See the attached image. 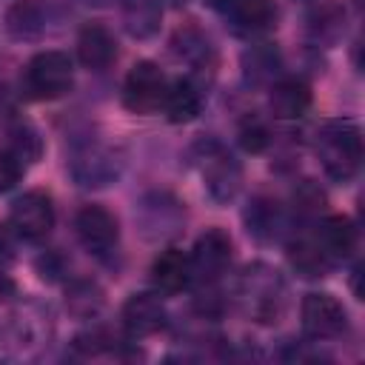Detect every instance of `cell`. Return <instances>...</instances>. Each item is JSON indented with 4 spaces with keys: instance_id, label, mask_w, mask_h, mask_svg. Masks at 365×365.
Segmentation results:
<instances>
[{
    "instance_id": "4316f807",
    "label": "cell",
    "mask_w": 365,
    "mask_h": 365,
    "mask_svg": "<svg viewBox=\"0 0 365 365\" xmlns=\"http://www.w3.org/2000/svg\"><path fill=\"white\" fill-rule=\"evenodd\" d=\"M325 205H328V197L325 191L314 182V180H302L294 191V205H291V214L305 222V225H314L322 214H325Z\"/></svg>"
},
{
    "instance_id": "83f0119b",
    "label": "cell",
    "mask_w": 365,
    "mask_h": 365,
    "mask_svg": "<svg viewBox=\"0 0 365 365\" xmlns=\"http://www.w3.org/2000/svg\"><path fill=\"white\" fill-rule=\"evenodd\" d=\"M6 29L17 40H34L43 31V14L31 0H20L6 11Z\"/></svg>"
},
{
    "instance_id": "5bb4252c",
    "label": "cell",
    "mask_w": 365,
    "mask_h": 365,
    "mask_svg": "<svg viewBox=\"0 0 365 365\" xmlns=\"http://www.w3.org/2000/svg\"><path fill=\"white\" fill-rule=\"evenodd\" d=\"M319 248L325 251V257L336 265V262H345L354 257L356 251V225L351 217L345 214H328V217H319L314 225H311Z\"/></svg>"
},
{
    "instance_id": "2e32d148",
    "label": "cell",
    "mask_w": 365,
    "mask_h": 365,
    "mask_svg": "<svg viewBox=\"0 0 365 365\" xmlns=\"http://www.w3.org/2000/svg\"><path fill=\"white\" fill-rule=\"evenodd\" d=\"M208 83L188 74V77H180V80H171L168 83V94H165V103H163V111L171 123H191L197 120V114L202 111V103H205V91Z\"/></svg>"
},
{
    "instance_id": "d6986e66",
    "label": "cell",
    "mask_w": 365,
    "mask_h": 365,
    "mask_svg": "<svg viewBox=\"0 0 365 365\" xmlns=\"http://www.w3.org/2000/svg\"><path fill=\"white\" fill-rule=\"evenodd\" d=\"M151 285L157 294H180L191 285V262L188 251L182 248H165L151 262Z\"/></svg>"
},
{
    "instance_id": "277c9868",
    "label": "cell",
    "mask_w": 365,
    "mask_h": 365,
    "mask_svg": "<svg viewBox=\"0 0 365 365\" xmlns=\"http://www.w3.org/2000/svg\"><path fill=\"white\" fill-rule=\"evenodd\" d=\"M191 160L202 177V185L208 191V197L220 205H228L242 185V165L240 160L214 137L200 140L191 148Z\"/></svg>"
},
{
    "instance_id": "cb8c5ba5",
    "label": "cell",
    "mask_w": 365,
    "mask_h": 365,
    "mask_svg": "<svg viewBox=\"0 0 365 365\" xmlns=\"http://www.w3.org/2000/svg\"><path fill=\"white\" fill-rule=\"evenodd\" d=\"M282 74V54L271 43H257L242 51V80L245 86H271Z\"/></svg>"
},
{
    "instance_id": "ffe728a7",
    "label": "cell",
    "mask_w": 365,
    "mask_h": 365,
    "mask_svg": "<svg viewBox=\"0 0 365 365\" xmlns=\"http://www.w3.org/2000/svg\"><path fill=\"white\" fill-rule=\"evenodd\" d=\"M228 17L237 34L242 37H259L277 29L279 9L274 0H231Z\"/></svg>"
},
{
    "instance_id": "7402d4cb",
    "label": "cell",
    "mask_w": 365,
    "mask_h": 365,
    "mask_svg": "<svg viewBox=\"0 0 365 365\" xmlns=\"http://www.w3.org/2000/svg\"><path fill=\"white\" fill-rule=\"evenodd\" d=\"M0 154L14 160L26 171L29 165H34L43 157V140L34 125L14 120V123L3 125V131H0Z\"/></svg>"
},
{
    "instance_id": "30bf717a",
    "label": "cell",
    "mask_w": 365,
    "mask_h": 365,
    "mask_svg": "<svg viewBox=\"0 0 365 365\" xmlns=\"http://www.w3.org/2000/svg\"><path fill=\"white\" fill-rule=\"evenodd\" d=\"M9 228L26 242H43L54 228V202L46 191H23L9 208Z\"/></svg>"
},
{
    "instance_id": "52a82bcc",
    "label": "cell",
    "mask_w": 365,
    "mask_h": 365,
    "mask_svg": "<svg viewBox=\"0 0 365 365\" xmlns=\"http://www.w3.org/2000/svg\"><path fill=\"white\" fill-rule=\"evenodd\" d=\"M168 83L171 80L154 60H137L123 80V106L131 114H157L163 111Z\"/></svg>"
},
{
    "instance_id": "9c48e42d",
    "label": "cell",
    "mask_w": 365,
    "mask_h": 365,
    "mask_svg": "<svg viewBox=\"0 0 365 365\" xmlns=\"http://www.w3.org/2000/svg\"><path fill=\"white\" fill-rule=\"evenodd\" d=\"M299 322H302V334L308 339L328 342L348 331V311L334 294L311 291L299 302Z\"/></svg>"
},
{
    "instance_id": "9a60e30c",
    "label": "cell",
    "mask_w": 365,
    "mask_h": 365,
    "mask_svg": "<svg viewBox=\"0 0 365 365\" xmlns=\"http://www.w3.org/2000/svg\"><path fill=\"white\" fill-rule=\"evenodd\" d=\"M288 251V262H291V268L299 274V277H305V279H322V277H328L331 274V268H334V262L325 257V251L319 248V242H317V237H314V231H311V225H305L302 231H294L291 237H288V245H285Z\"/></svg>"
},
{
    "instance_id": "4dcf8cb0",
    "label": "cell",
    "mask_w": 365,
    "mask_h": 365,
    "mask_svg": "<svg viewBox=\"0 0 365 365\" xmlns=\"http://www.w3.org/2000/svg\"><path fill=\"white\" fill-rule=\"evenodd\" d=\"M205 6H211V9H228L231 6V0H202Z\"/></svg>"
},
{
    "instance_id": "4fadbf2b",
    "label": "cell",
    "mask_w": 365,
    "mask_h": 365,
    "mask_svg": "<svg viewBox=\"0 0 365 365\" xmlns=\"http://www.w3.org/2000/svg\"><path fill=\"white\" fill-rule=\"evenodd\" d=\"M242 225L257 242H277L291 231V217L279 205V200L268 194H257L242 208Z\"/></svg>"
},
{
    "instance_id": "44dd1931",
    "label": "cell",
    "mask_w": 365,
    "mask_h": 365,
    "mask_svg": "<svg viewBox=\"0 0 365 365\" xmlns=\"http://www.w3.org/2000/svg\"><path fill=\"white\" fill-rule=\"evenodd\" d=\"M171 51L185 60L191 68H194V77L202 80V74H214V66H217V51H214V43L208 40L205 31H200L197 26H185V29H177V34L171 37Z\"/></svg>"
},
{
    "instance_id": "7c38bea8",
    "label": "cell",
    "mask_w": 365,
    "mask_h": 365,
    "mask_svg": "<svg viewBox=\"0 0 365 365\" xmlns=\"http://www.w3.org/2000/svg\"><path fill=\"white\" fill-rule=\"evenodd\" d=\"M120 322L128 339H145L165 328L168 311L157 291H137L123 302Z\"/></svg>"
},
{
    "instance_id": "ac0fdd59",
    "label": "cell",
    "mask_w": 365,
    "mask_h": 365,
    "mask_svg": "<svg viewBox=\"0 0 365 365\" xmlns=\"http://www.w3.org/2000/svg\"><path fill=\"white\" fill-rule=\"evenodd\" d=\"M77 60L88 71H106L117 60V40L103 23H86L77 34Z\"/></svg>"
},
{
    "instance_id": "d4e9b609",
    "label": "cell",
    "mask_w": 365,
    "mask_h": 365,
    "mask_svg": "<svg viewBox=\"0 0 365 365\" xmlns=\"http://www.w3.org/2000/svg\"><path fill=\"white\" fill-rule=\"evenodd\" d=\"M123 3V29L134 40H148L163 26V0H120Z\"/></svg>"
},
{
    "instance_id": "8992f818",
    "label": "cell",
    "mask_w": 365,
    "mask_h": 365,
    "mask_svg": "<svg viewBox=\"0 0 365 365\" xmlns=\"http://www.w3.org/2000/svg\"><path fill=\"white\" fill-rule=\"evenodd\" d=\"M185 202L171 191H145L134 208V222L143 240L165 242L185 228Z\"/></svg>"
},
{
    "instance_id": "484cf974",
    "label": "cell",
    "mask_w": 365,
    "mask_h": 365,
    "mask_svg": "<svg viewBox=\"0 0 365 365\" xmlns=\"http://www.w3.org/2000/svg\"><path fill=\"white\" fill-rule=\"evenodd\" d=\"M106 305V294L94 279H71L66 285V311L77 319H91Z\"/></svg>"
},
{
    "instance_id": "e0dca14e",
    "label": "cell",
    "mask_w": 365,
    "mask_h": 365,
    "mask_svg": "<svg viewBox=\"0 0 365 365\" xmlns=\"http://www.w3.org/2000/svg\"><path fill=\"white\" fill-rule=\"evenodd\" d=\"M311 108V86L302 77H279L268 86V111L274 120H299Z\"/></svg>"
},
{
    "instance_id": "603a6c76",
    "label": "cell",
    "mask_w": 365,
    "mask_h": 365,
    "mask_svg": "<svg viewBox=\"0 0 365 365\" xmlns=\"http://www.w3.org/2000/svg\"><path fill=\"white\" fill-rule=\"evenodd\" d=\"M305 29H308V37H311L314 46L331 48L342 37L345 9L336 0H319V3H314V9L305 17Z\"/></svg>"
},
{
    "instance_id": "6da1fadb",
    "label": "cell",
    "mask_w": 365,
    "mask_h": 365,
    "mask_svg": "<svg viewBox=\"0 0 365 365\" xmlns=\"http://www.w3.org/2000/svg\"><path fill=\"white\" fill-rule=\"evenodd\" d=\"M314 151L334 182H351L362 165V131L348 117L325 120L314 137Z\"/></svg>"
},
{
    "instance_id": "f1b7e54d",
    "label": "cell",
    "mask_w": 365,
    "mask_h": 365,
    "mask_svg": "<svg viewBox=\"0 0 365 365\" xmlns=\"http://www.w3.org/2000/svg\"><path fill=\"white\" fill-rule=\"evenodd\" d=\"M268 143H271V131H268V125H265L262 120L248 117V120L240 125V145H242L245 151L262 154V151L268 148Z\"/></svg>"
},
{
    "instance_id": "1f68e13d",
    "label": "cell",
    "mask_w": 365,
    "mask_h": 365,
    "mask_svg": "<svg viewBox=\"0 0 365 365\" xmlns=\"http://www.w3.org/2000/svg\"><path fill=\"white\" fill-rule=\"evenodd\" d=\"M88 3H97V6H106V3H114V0H88Z\"/></svg>"
},
{
    "instance_id": "5b68a950",
    "label": "cell",
    "mask_w": 365,
    "mask_h": 365,
    "mask_svg": "<svg viewBox=\"0 0 365 365\" xmlns=\"http://www.w3.org/2000/svg\"><path fill=\"white\" fill-rule=\"evenodd\" d=\"M23 88L31 100H60L74 88V63L66 51H37L23 68Z\"/></svg>"
},
{
    "instance_id": "d6a6232c",
    "label": "cell",
    "mask_w": 365,
    "mask_h": 365,
    "mask_svg": "<svg viewBox=\"0 0 365 365\" xmlns=\"http://www.w3.org/2000/svg\"><path fill=\"white\" fill-rule=\"evenodd\" d=\"M171 3H174V6H182V3H188V0H171Z\"/></svg>"
},
{
    "instance_id": "ba28073f",
    "label": "cell",
    "mask_w": 365,
    "mask_h": 365,
    "mask_svg": "<svg viewBox=\"0 0 365 365\" xmlns=\"http://www.w3.org/2000/svg\"><path fill=\"white\" fill-rule=\"evenodd\" d=\"M231 257H234V242L228 237L225 228L214 225V228H205L197 240H194V248L188 251V262H191V282H197L200 288L205 285H217L228 265H231Z\"/></svg>"
},
{
    "instance_id": "7a4b0ae2",
    "label": "cell",
    "mask_w": 365,
    "mask_h": 365,
    "mask_svg": "<svg viewBox=\"0 0 365 365\" xmlns=\"http://www.w3.org/2000/svg\"><path fill=\"white\" fill-rule=\"evenodd\" d=\"M237 297L254 322L274 325L285 311V279L268 262H251L240 274Z\"/></svg>"
},
{
    "instance_id": "8fae6325",
    "label": "cell",
    "mask_w": 365,
    "mask_h": 365,
    "mask_svg": "<svg viewBox=\"0 0 365 365\" xmlns=\"http://www.w3.org/2000/svg\"><path fill=\"white\" fill-rule=\"evenodd\" d=\"M74 234L80 240V245L94 254V257H106L117 248L120 242V222L117 217L106 208V205H97V202H88L77 211L74 217Z\"/></svg>"
},
{
    "instance_id": "f546056e",
    "label": "cell",
    "mask_w": 365,
    "mask_h": 365,
    "mask_svg": "<svg viewBox=\"0 0 365 365\" xmlns=\"http://www.w3.org/2000/svg\"><path fill=\"white\" fill-rule=\"evenodd\" d=\"M26 171L14 163V160H9L6 154H0V194H6V191H11L17 182H20V177H23Z\"/></svg>"
},
{
    "instance_id": "3957f363",
    "label": "cell",
    "mask_w": 365,
    "mask_h": 365,
    "mask_svg": "<svg viewBox=\"0 0 365 365\" xmlns=\"http://www.w3.org/2000/svg\"><path fill=\"white\" fill-rule=\"evenodd\" d=\"M66 168L80 188H108L120 180L125 168V157L117 145L97 137H86L71 145Z\"/></svg>"
}]
</instances>
